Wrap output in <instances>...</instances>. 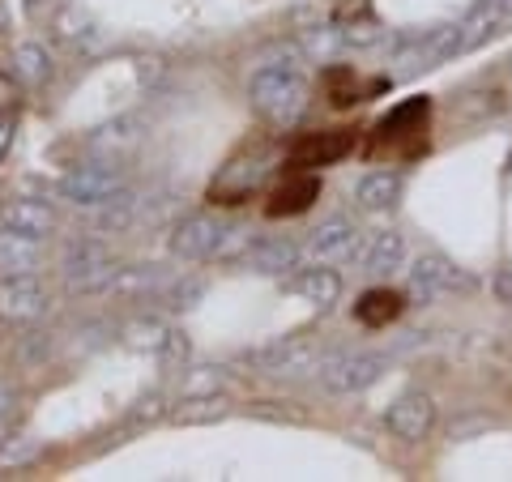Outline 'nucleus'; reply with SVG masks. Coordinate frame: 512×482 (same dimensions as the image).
<instances>
[{"label": "nucleus", "instance_id": "1", "mask_svg": "<svg viewBox=\"0 0 512 482\" xmlns=\"http://www.w3.org/2000/svg\"><path fill=\"white\" fill-rule=\"evenodd\" d=\"M252 107L274 124H295L308 107V82L299 77L295 64L269 60L252 77Z\"/></svg>", "mask_w": 512, "mask_h": 482}, {"label": "nucleus", "instance_id": "2", "mask_svg": "<svg viewBox=\"0 0 512 482\" xmlns=\"http://www.w3.org/2000/svg\"><path fill=\"white\" fill-rule=\"evenodd\" d=\"M124 192V175L120 163H107V158H94L86 167H73L69 175L60 180V197L77 205V210H103L107 201H116Z\"/></svg>", "mask_w": 512, "mask_h": 482}, {"label": "nucleus", "instance_id": "3", "mask_svg": "<svg viewBox=\"0 0 512 482\" xmlns=\"http://www.w3.org/2000/svg\"><path fill=\"white\" fill-rule=\"evenodd\" d=\"M244 363H252L265 376H303V372H320V355L308 337H282L261 350H248Z\"/></svg>", "mask_w": 512, "mask_h": 482}, {"label": "nucleus", "instance_id": "4", "mask_svg": "<svg viewBox=\"0 0 512 482\" xmlns=\"http://www.w3.org/2000/svg\"><path fill=\"white\" fill-rule=\"evenodd\" d=\"M389 359L384 355H329L320 363V380L329 393H363L384 376Z\"/></svg>", "mask_w": 512, "mask_h": 482}, {"label": "nucleus", "instance_id": "5", "mask_svg": "<svg viewBox=\"0 0 512 482\" xmlns=\"http://www.w3.org/2000/svg\"><path fill=\"white\" fill-rule=\"evenodd\" d=\"M470 286H474L470 273L457 269L444 252H423V256H414V265H410V291L419 299H436L444 291H470Z\"/></svg>", "mask_w": 512, "mask_h": 482}, {"label": "nucleus", "instance_id": "6", "mask_svg": "<svg viewBox=\"0 0 512 482\" xmlns=\"http://www.w3.org/2000/svg\"><path fill=\"white\" fill-rule=\"evenodd\" d=\"M47 312V291L35 273H5L0 278V316L13 325H30Z\"/></svg>", "mask_w": 512, "mask_h": 482}, {"label": "nucleus", "instance_id": "7", "mask_svg": "<svg viewBox=\"0 0 512 482\" xmlns=\"http://www.w3.org/2000/svg\"><path fill=\"white\" fill-rule=\"evenodd\" d=\"M355 252H359V231H355V222L350 218L320 222V227L312 231V239H308V248H303V256H308L312 265H338V261H346V256H355Z\"/></svg>", "mask_w": 512, "mask_h": 482}, {"label": "nucleus", "instance_id": "8", "mask_svg": "<svg viewBox=\"0 0 512 482\" xmlns=\"http://www.w3.org/2000/svg\"><path fill=\"white\" fill-rule=\"evenodd\" d=\"M222 231L227 227H222L214 214H188L171 235V252L180 256V261H210V256L218 252Z\"/></svg>", "mask_w": 512, "mask_h": 482}, {"label": "nucleus", "instance_id": "9", "mask_svg": "<svg viewBox=\"0 0 512 482\" xmlns=\"http://www.w3.org/2000/svg\"><path fill=\"white\" fill-rule=\"evenodd\" d=\"M431 423H436V401L427 393H402L389 406V427L397 440H427Z\"/></svg>", "mask_w": 512, "mask_h": 482}, {"label": "nucleus", "instance_id": "10", "mask_svg": "<svg viewBox=\"0 0 512 482\" xmlns=\"http://www.w3.org/2000/svg\"><path fill=\"white\" fill-rule=\"evenodd\" d=\"M124 342L133 346V350H154V355H163V359H184L188 355L184 333L163 325V320H154V316L133 320V325L124 329Z\"/></svg>", "mask_w": 512, "mask_h": 482}, {"label": "nucleus", "instance_id": "11", "mask_svg": "<svg viewBox=\"0 0 512 482\" xmlns=\"http://www.w3.org/2000/svg\"><path fill=\"white\" fill-rule=\"evenodd\" d=\"M350 146H355V133H350V128H333V133H308L291 150V163L295 167H329V163H338V158H346Z\"/></svg>", "mask_w": 512, "mask_h": 482}, {"label": "nucleus", "instance_id": "12", "mask_svg": "<svg viewBox=\"0 0 512 482\" xmlns=\"http://www.w3.org/2000/svg\"><path fill=\"white\" fill-rule=\"evenodd\" d=\"M508 22V0H478V5L461 18V52H474V47L491 43L500 35V26Z\"/></svg>", "mask_w": 512, "mask_h": 482}, {"label": "nucleus", "instance_id": "13", "mask_svg": "<svg viewBox=\"0 0 512 482\" xmlns=\"http://www.w3.org/2000/svg\"><path fill=\"white\" fill-rule=\"evenodd\" d=\"M0 227L43 239V235L56 231V214H52V205H43L35 197H13V201L0 205Z\"/></svg>", "mask_w": 512, "mask_h": 482}, {"label": "nucleus", "instance_id": "14", "mask_svg": "<svg viewBox=\"0 0 512 482\" xmlns=\"http://www.w3.org/2000/svg\"><path fill=\"white\" fill-rule=\"evenodd\" d=\"M316 197H320V180H316V175H291L282 188H274L265 214L269 218H299V214L312 210Z\"/></svg>", "mask_w": 512, "mask_h": 482}, {"label": "nucleus", "instance_id": "15", "mask_svg": "<svg viewBox=\"0 0 512 482\" xmlns=\"http://www.w3.org/2000/svg\"><path fill=\"white\" fill-rule=\"evenodd\" d=\"M286 291H295L299 299L316 303V308H333L338 295H342V278H338V269L333 265H312V269L295 273V278L286 282Z\"/></svg>", "mask_w": 512, "mask_h": 482}, {"label": "nucleus", "instance_id": "16", "mask_svg": "<svg viewBox=\"0 0 512 482\" xmlns=\"http://www.w3.org/2000/svg\"><path fill=\"white\" fill-rule=\"evenodd\" d=\"M397 197H402V175L397 171H367L359 175V184H355V201H359V210H393Z\"/></svg>", "mask_w": 512, "mask_h": 482}, {"label": "nucleus", "instance_id": "17", "mask_svg": "<svg viewBox=\"0 0 512 482\" xmlns=\"http://www.w3.org/2000/svg\"><path fill=\"white\" fill-rule=\"evenodd\" d=\"M39 261H43V248L35 235L0 227V278H5V273H35Z\"/></svg>", "mask_w": 512, "mask_h": 482}, {"label": "nucleus", "instance_id": "18", "mask_svg": "<svg viewBox=\"0 0 512 482\" xmlns=\"http://www.w3.org/2000/svg\"><path fill=\"white\" fill-rule=\"evenodd\" d=\"M141 141V124L137 120H111L99 133H90V154L107 158V163H120V158Z\"/></svg>", "mask_w": 512, "mask_h": 482}, {"label": "nucleus", "instance_id": "19", "mask_svg": "<svg viewBox=\"0 0 512 482\" xmlns=\"http://www.w3.org/2000/svg\"><path fill=\"white\" fill-rule=\"evenodd\" d=\"M406 261V239L397 235V231H380L367 239V248H363V269L372 273V278H389L393 269H402Z\"/></svg>", "mask_w": 512, "mask_h": 482}, {"label": "nucleus", "instance_id": "20", "mask_svg": "<svg viewBox=\"0 0 512 482\" xmlns=\"http://www.w3.org/2000/svg\"><path fill=\"white\" fill-rule=\"evenodd\" d=\"M303 261V248L295 239H256V248L248 252V265L256 273H291Z\"/></svg>", "mask_w": 512, "mask_h": 482}, {"label": "nucleus", "instance_id": "21", "mask_svg": "<svg viewBox=\"0 0 512 482\" xmlns=\"http://www.w3.org/2000/svg\"><path fill=\"white\" fill-rule=\"evenodd\" d=\"M402 308H406L402 295H393V291H384V286H380V291H367V295L359 299L355 316L363 320L367 329H384V325H393V320L402 316Z\"/></svg>", "mask_w": 512, "mask_h": 482}, {"label": "nucleus", "instance_id": "22", "mask_svg": "<svg viewBox=\"0 0 512 482\" xmlns=\"http://www.w3.org/2000/svg\"><path fill=\"white\" fill-rule=\"evenodd\" d=\"M218 419H227V397L222 393H192V397H184V406L175 410V423H184V427L218 423Z\"/></svg>", "mask_w": 512, "mask_h": 482}, {"label": "nucleus", "instance_id": "23", "mask_svg": "<svg viewBox=\"0 0 512 482\" xmlns=\"http://www.w3.org/2000/svg\"><path fill=\"white\" fill-rule=\"evenodd\" d=\"M116 273H120L116 261L77 269V273H69V291H73V295H111V282H116Z\"/></svg>", "mask_w": 512, "mask_h": 482}, {"label": "nucleus", "instance_id": "24", "mask_svg": "<svg viewBox=\"0 0 512 482\" xmlns=\"http://www.w3.org/2000/svg\"><path fill=\"white\" fill-rule=\"evenodd\" d=\"M13 64H18V77L26 86H43L47 77H52V56H47L43 43H22Z\"/></svg>", "mask_w": 512, "mask_h": 482}, {"label": "nucleus", "instance_id": "25", "mask_svg": "<svg viewBox=\"0 0 512 482\" xmlns=\"http://www.w3.org/2000/svg\"><path fill=\"white\" fill-rule=\"evenodd\" d=\"M261 180H265L261 163H235V167L222 171V180L214 184V197H244V192H252Z\"/></svg>", "mask_w": 512, "mask_h": 482}, {"label": "nucleus", "instance_id": "26", "mask_svg": "<svg viewBox=\"0 0 512 482\" xmlns=\"http://www.w3.org/2000/svg\"><path fill=\"white\" fill-rule=\"evenodd\" d=\"M252 248H256V227L239 222V227H227V231H222L214 261H248V252H252Z\"/></svg>", "mask_w": 512, "mask_h": 482}, {"label": "nucleus", "instance_id": "27", "mask_svg": "<svg viewBox=\"0 0 512 482\" xmlns=\"http://www.w3.org/2000/svg\"><path fill=\"white\" fill-rule=\"evenodd\" d=\"M205 295V282L201 278H175V282H167L163 291H158V303L163 308H171V312H184V308H192Z\"/></svg>", "mask_w": 512, "mask_h": 482}, {"label": "nucleus", "instance_id": "28", "mask_svg": "<svg viewBox=\"0 0 512 482\" xmlns=\"http://www.w3.org/2000/svg\"><path fill=\"white\" fill-rule=\"evenodd\" d=\"M103 261H111L107 256V248L99 244V239H73L69 244V252H64V269L69 273H77V269H90V265H103Z\"/></svg>", "mask_w": 512, "mask_h": 482}, {"label": "nucleus", "instance_id": "29", "mask_svg": "<svg viewBox=\"0 0 512 482\" xmlns=\"http://www.w3.org/2000/svg\"><path fill=\"white\" fill-rule=\"evenodd\" d=\"M218 384H222L218 367H201V376L184 380V393H188V397H192V393H218Z\"/></svg>", "mask_w": 512, "mask_h": 482}, {"label": "nucleus", "instance_id": "30", "mask_svg": "<svg viewBox=\"0 0 512 482\" xmlns=\"http://www.w3.org/2000/svg\"><path fill=\"white\" fill-rule=\"evenodd\" d=\"M13 128H18V120H13V111H0V158L9 154L13 146Z\"/></svg>", "mask_w": 512, "mask_h": 482}, {"label": "nucleus", "instance_id": "31", "mask_svg": "<svg viewBox=\"0 0 512 482\" xmlns=\"http://www.w3.org/2000/svg\"><path fill=\"white\" fill-rule=\"evenodd\" d=\"M495 295L512 303V269H495Z\"/></svg>", "mask_w": 512, "mask_h": 482}, {"label": "nucleus", "instance_id": "32", "mask_svg": "<svg viewBox=\"0 0 512 482\" xmlns=\"http://www.w3.org/2000/svg\"><path fill=\"white\" fill-rule=\"evenodd\" d=\"M13 419V393H9V384H0V431L9 427Z\"/></svg>", "mask_w": 512, "mask_h": 482}, {"label": "nucleus", "instance_id": "33", "mask_svg": "<svg viewBox=\"0 0 512 482\" xmlns=\"http://www.w3.org/2000/svg\"><path fill=\"white\" fill-rule=\"evenodd\" d=\"M52 9H56V0H26L30 18H52Z\"/></svg>", "mask_w": 512, "mask_h": 482}]
</instances>
